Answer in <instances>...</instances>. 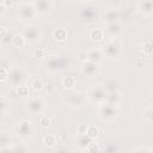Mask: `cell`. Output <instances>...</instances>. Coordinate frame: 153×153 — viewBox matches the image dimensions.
<instances>
[{
    "label": "cell",
    "mask_w": 153,
    "mask_h": 153,
    "mask_svg": "<svg viewBox=\"0 0 153 153\" xmlns=\"http://www.w3.org/2000/svg\"><path fill=\"white\" fill-rule=\"evenodd\" d=\"M104 57L109 59V60H117L123 51V45H122V41L118 38H110L105 44H103L100 47Z\"/></svg>",
    "instance_id": "obj_1"
},
{
    "label": "cell",
    "mask_w": 153,
    "mask_h": 153,
    "mask_svg": "<svg viewBox=\"0 0 153 153\" xmlns=\"http://www.w3.org/2000/svg\"><path fill=\"white\" fill-rule=\"evenodd\" d=\"M99 118L105 122H114L120 115V108L117 105H110L108 103H103L98 109Z\"/></svg>",
    "instance_id": "obj_2"
},
{
    "label": "cell",
    "mask_w": 153,
    "mask_h": 153,
    "mask_svg": "<svg viewBox=\"0 0 153 153\" xmlns=\"http://www.w3.org/2000/svg\"><path fill=\"white\" fill-rule=\"evenodd\" d=\"M66 66H67V61L62 57L56 56V55L49 56L44 62L45 71L51 73V74H55V73H59V72L63 71L66 68Z\"/></svg>",
    "instance_id": "obj_3"
},
{
    "label": "cell",
    "mask_w": 153,
    "mask_h": 153,
    "mask_svg": "<svg viewBox=\"0 0 153 153\" xmlns=\"http://www.w3.org/2000/svg\"><path fill=\"white\" fill-rule=\"evenodd\" d=\"M87 102V94L81 91H72L66 97V103L73 109H81Z\"/></svg>",
    "instance_id": "obj_4"
},
{
    "label": "cell",
    "mask_w": 153,
    "mask_h": 153,
    "mask_svg": "<svg viewBox=\"0 0 153 153\" xmlns=\"http://www.w3.org/2000/svg\"><path fill=\"white\" fill-rule=\"evenodd\" d=\"M94 4V2H93ZM93 4L90 5H84V7L80 10L79 16L80 18L86 22V23H94L98 20V12L96 10V7L93 6Z\"/></svg>",
    "instance_id": "obj_5"
},
{
    "label": "cell",
    "mask_w": 153,
    "mask_h": 153,
    "mask_svg": "<svg viewBox=\"0 0 153 153\" xmlns=\"http://www.w3.org/2000/svg\"><path fill=\"white\" fill-rule=\"evenodd\" d=\"M26 108H27L29 112L32 114V115H42V112L45 109L44 99L39 96H36L26 103Z\"/></svg>",
    "instance_id": "obj_6"
},
{
    "label": "cell",
    "mask_w": 153,
    "mask_h": 153,
    "mask_svg": "<svg viewBox=\"0 0 153 153\" xmlns=\"http://www.w3.org/2000/svg\"><path fill=\"white\" fill-rule=\"evenodd\" d=\"M106 93H108V92H106V90L104 88V86L97 85V86H93V87L90 90L87 97H88L93 103H97L98 105H100V104L105 103Z\"/></svg>",
    "instance_id": "obj_7"
},
{
    "label": "cell",
    "mask_w": 153,
    "mask_h": 153,
    "mask_svg": "<svg viewBox=\"0 0 153 153\" xmlns=\"http://www.w3.org/2000/svg\"><path fill=\"white\" fill-rule=\"evenodd\" d=\"M36 14V11L31 2H22L18 7V18L22 22H27L32 19Z\"/></svg>",
    "instance_id": "obj_8"
},
{
    "label": "cell",
    "mask_w": 153,
    "mask_h": 153,
    "mask_svg": "<svg viewBox=\"0 0 153 153\" xmlns=\"http://www.w3.org/2000/svg\"><path fill=\"white\" fill-rule=\"evenodd\" d=\"M25 76H26V73L24 72L23 68L18 67V66H13V67H11L8 69V79L16 86L17 85H20L24 81Z\"/></svg>",
    "instance_id": "obj_9"
},
{
    "label": "cell",
    "mask_w": 153,
    "mask_h": 153,
    "mask_svg": "<svg viewBox=\"0 0 153 153\" xmlns=\"http://www.w3.org/2000/svg\"><path fill=\"white\" fill-rule=\"evenodd\" d=\"M14 133L18 135V136H22V137H27L31 133H32V122L30 120H22L19 121L16 127H14Z\"/></svg>",
    "instance_id": "obj_10"
},
{
    "label": "cell",
    "mask_w": 153,
    "mask_h": 153,
    "mask_svg": "<svg viewBox=\"0 0 153 153\" xmlns=\"http://www.w3.org/2000/svg\"><path fill=\"white\" fill-rule=\"evenodd\" d=\"M31 4L33 6L36 13H38L41 16L48 14L53 10V6H54L53 1H50V0H35Z\"/></svg>",
    "instance_id": "obj_11"
},
{
    "label": "cell",
    "mask_w": 153,
    "mask_h": 153,
    "mask_svg": "<svg viewBox=\"0 0 153 153\" xmlns=\"http://www.w3.org/2000/svg\"><path fill=\"white\" fill-rule=\"evenodd\" d=\"M23 35L25 36L26 41H29L31 43H36L41 38V30L36 25H27L26 29L24 30V33Z\"/></svg>",
    "instance_id": "obj_12"
},
{
    "label": "cell",
    "mask_w": 153,
    "mask_h": 153,
    "mask_svg": "<svg viewBox=\"0 0 153 153\" xmlns=\"http://www.w3.org/2000/svg\"><path fill=\"white\" fill-rule=\"evenodd\" d=\"M81 72L88 78H94L99 74V66L91 61H85L81 63Z\"/></svg>",
    "instance_id": "obj_13"
},
{
    "label": "cell",
    "mask_w": 153,
    "mask_h": 153,
    "mask_svg": "<svg viewBox=\"0 0 153 153\" xmlns=\"http://www.w3.org/2000/svg\"><path fill=\"white\" fill-rule=\"evenodd\" d=\"M136 11L140 12L145 17H149L153 14V1L152 0H141L135 5Z\"/></svg>",
    "instance_id": "obj_14"
},
{
    "label": "cell",
    "mask_w": 153,
    "mask_h": 153,
    "mask_svg": "<svg viewBox=\"0 0 153 153\" xmlns=\"http://www.w3.org/2000/svg\"><path fill=\"white\" fill-rule=\"evenodd\" d=\"M118 19H120V11L117 8H115V7H109L103 13V22H104V24L117 23Z\"/></svg>",
    "instance_id": "obj_15"
},
{
    "label": "cell",
    "mask_w": 153,
    "mask_h": 153,
    "mask_svg": "<svg viewBox=\"0 0 153 153\" xmlns=\"http://www.w3.org/2000/svg\"><path fill=\"white\" fill-rule=\"evenodd\" d=\"M86 51H87V61H91V62H94L98 65L104 59V55H103L100 47H94V48H91Z\"/></svg>",
    "instance_id": "obj_16"
},
{
    "label": "cell",
    "mask_w": 153,
    "mask_h": 153,
    "mask_svg": "<svg viewBox=\"0 0 153 153\" xmlns=\"http://www.w3.org/2000/svg\"><path fill=\"white\" fill-rule=\"evenodd\" d=\"M103 31H104V33H106L111 38H117V36L122 32V26L118 22L117 23H110V24H105V27Z\"/></svg>",
    "instance_id": "obj_17"
},
{
    "label": "cell",
    "mask_w": 153,
    "mask_h": 153,
    "mask_svg": "<svg viewBox=\"0 0 153 153\" xmlns=\"http://www.w3.org/2000/svg\"><path fill=\"white\" fill-rule=\"evenodd\" d=\"M53 37L57 42H65L68 38V30L63 26H57L53 30Z\"/></svg>",
    "instance_id": "obj_18"
},
{
    "label": "cell",
    "mask_w": 153,
    "mask_h": 153,
    "mask_svg": "<svg viewBox=\"0 0 153 153\" xmlns=\"http://www.w3.org/2000/svg\"><path fill=\"white\" fill-rule=\"evenodd\" d=\"M122 100V93L120 91H111L106 93V98H105V103L110 104V105H117L121 103Z\"/></svg>",
    "instance_id": "obj_19"
},
{
    "label": "cell",
    "mask_w": 153,
    "mask_h": 153,
    "mask_svg": "<svg viewBox=\"0 0 153 153\" xmlns=\"http://www.w3.org/2000/svg\"><path fill=\"white\" fill-rule=\"evenodd\" d=\"M104 37H105V33L100 27H94L88 33V38L94 43H100L104 39Z\"/></svg>",
    "instance_id": "obj_20"
},
{
    "label": "cell",
    "mask_w": 153,
    "mask_h": 153,
    "mask_svg": "<svg viewBox=\"0 0 153 153\" xmlns=\"http://www.w3.org/2000/svg\"><path fill=\"white\" fill-rule=\"evenodd\" d=\"M25 43H26V38H25V36L22 32H17V33L13 35L12 41H11V44L13 47H16V48H23L25 45Z\"/></svg>",
    "instance_id": "obj_21"
},
{
    "label": "cell",
    "mask_w": 153,
    "mask_h": 153,
    "mask_svg": "<svg viewBox=\"0 0 153 153\" xmlns=\"http://www.w3.org/2000/svg\"><path fill=\"white\" fill-rule=\"evenodd\" d=\"M76 85V79L74 75H66L62 78V86L67 91H72Z\"/></svg>",
    "instance_id": "obj_22"
},
{
    "label": "cell",
    "mask_w": 153,
    "mask_h": 153,
    "mask_svg": "<svg viewBox=\"0 0 153 153\" xmlns=\"http://www.w3.org/2000/svg\"><path fill=\"white\" fill-rule=\"evenodd\" d=\"M75 141H76V146H78L81 151H85V149L87 148V146H88L93 140L90 139V137L86 136V135H76Z\"/></svg>",
    "instance_id": "obj_23"
},
{
    "label": "cell",
    "mask_w": 153,
    "mask_h": 153,
    "mask_svg": "<svg viewBox=\"0 0 153 153\" xmlns=\"http://www.w3.org/2000/svg\"><path fill=\"white\" fill-rule=\"evenodd\" d=\"M57 143V136L54 134H45L43 137V145L48 148H53L55 147Z\"/></svg>",
    "instance_id": "obj_24"
},
{
    "label": "cell",
    "mask_w": 153,
    "mask_h": 153,
    "mask_svg": "<svg viewBox=\"0 0 153 153\" xmlns=\"http://www.w3.org/2000/svg\"><path fill=\"white\" fill-rule=\"evenodd\" d=\"M117 86H120V82L117 79L112 78V79H108L104 84V88L106 90V92H111V91H118Z\"/></svg>",
    "instance_id": "obj_25"
},
{
    "label": "cell",
    "mask_w": 153,
    "mask_h": 153,
    "mask_svg": "<svg viewBox=\"0 0 153 153\" xmlns=\"http://www.w3.org/2000/svg\"><path fill=\"white\" fill-rule=\"evenodd\" d=\"M141 51L143 53L145 56H152V54H153V43L149 39L145 41L141 44Z\"/></svg>",
    "instance_id": "obj_26"
},
{
    "label": "cell",
    "mask_w": 153,
    "mask_h": 153,
    "mask_svg": "<svg viewBox=\"0 0 153 153\" xmlns=\"http://www.w3.org/2000/svg\"><path fill=\"white\" fill-rule=\"evenodd\" d=\"M16 93L20 97H27L30 96V87L26 84H20L16 86Z\"/></svg>",
    "instance_id": "obj_27"
},
{
    "label": "cell",
    "mask_w": 153,
    "mask_h": 153,
    "mask_svg": "<svg viewBox=\"0 0 153 153\" xmlns=\"http://www.w3.org/2000/svg\"><path fill=\"white\" fill-rule=\"evenodd\" d=\"M142 115H143V121L146 123H148V124H152V122H153V109H152L151 105L149 106H146L143 109Z\"/></svg>",
    "instance_id": "obj_28"
},
{
    "label": "cell",
    "mask_w": 153,
    "mask_h": 153,
    "mask_svg": "<svg viewBox=\"0 0 153 153\" xmlns=\"http://www.w3.org/2000/svg\"><path fill=\"white\" fill-rule=\"evenodd\" d=\"M30 86H31V88H32L33 91L39 92V91H42V90L44 88V81H43L41 78H35V79L31 81Z\"/></svg>",
    "instance_id": "obj_29"
},
{
    "label": "cell",
    "mask_w": 153,
    "mask_h": 153,
    "mask_svg": "<svg viewBox=\"0 0 153 153\" xmlns=\"http://www.w3.org/2000/svg\"><path fill=\"white\" fill-rule=\"evenodd\" d=\"M10 143H11V136L5 131L0 133V148L8 147Z\"/></svg>",
    "instance_id": "obj_30"
},
{
    "label": "cell",
    "mask_w": 153,
    "mask_h": 153,
    "mask_svg": "<svg viewBox=\"0 0 153 153\" xmlns=\"http://www.w3.org/2000/svg\"><path fill=\"white\" fill-rule=\"evenodd\" d=\"M86 153H102V149H100V146L98 142H96L94 140L87 146V148L85 149Z\"/></svg>",
    "instance_id": "obj_31"
},
{
    "label": "cell",
    "mask_w": 153,
    "mask_h": 153,
    "mask_svg": "<svg viewBox=\"0 0 153 153\" xmlns=\"http://www.w3.org/2000/svg\"><path fill=\"white\" fill-rule=\"evenodd\" d=\"M99 134V129L96 126H87V130H86V136H88L90 139L94 140Z\"/></svg>",
    "instance_id": "obj_32"
},
{
    "label": "cell",
    "mask_w": 153,
    "mask_h": 153,
    "mask_svg": "<svg viewBox=\"0 0 153 153\" xmlns=\"http://www.w3.org/2000/svg\"><path fill=\"white\" fill-rule=\"evenodd\" d=\"M38 123H39V126H41L42 128H48V127L51 124V118H50L49 116H47V115H41Z\"/></svg>",
    "instance_id": "obj_33"
},
{
    "label": "cell",
    "mask_w": 153,
    "mask_h": 153,
    "mask_svg": "<svg viewBox=\"0 0 153 153\" xmlns=\"http://www.w3.org/2000/svg\"><path fill=\"white\" fill-rule=\"evenodd\" d=\"M103 153H120V148L116 143H109L104 147Z\"/></svg>",
    "instance_id": "obj_34"
},
{
    "label": "cell",
    "mask_w": 153,
    "mask_h": 153,
    "mask_svg": "<svg viewBox=\"0 0 153 153\" xmlns=\"http://www.w3.org/2000/svg\"><path fill=\"white\" fill-rule=\"evenodd\" d=\"M13 152L14 153H29V149H27V147L25 145L19 143V145H16L13 147Z\"/></svg>",
    "instance_id": "obj_35"
},
{
    "label": "cell",
    "mask_w": 153,
    "mask_h": 153,
    "mask_svg": "<svg viewBox=\"0 0 153 153\" xmlns=\"http://www.w3.org/2000/svg\"><path fill=\"white\" fill-rule=\"evenodd\" d=\"M33 55H35V57H37V59H43V57L47 56V51H45L43 48H36V49L33 50Z\"/></svg>",
    "instance_id": "obj_36"
},
{
    "label": "cell",
    "mask_w": 153,
    "mask_h": 153,
    "mask_svg": "<svg viewBox=\"0 0 153 153\" xmlns=\"http://www.w3.org/2000/svg\"><path fill=\"white\" fill-rule=\"evenodd\" d=\"M8 80V68L0 67V81H6Z\"/></svg>",
    "instance_id": "obj_37"
},
{
    "label": "cell",
    "mask_w": 153,
    "mask_h": 153,
    "mask_svg": "<svg viewBox=\"0 0 153 153\" xmlns=\"http://www.w3.org/2000/svg\"><path fill=\"white\" fill-rule=\"evenodd\" d=\"M131 153H153L152 149L147 146H143V147H136L131 151Z\"/></svg>",
    "instance_id": "obj_38"
},
{
    "label": "cell",
    "mask_w": 153,
    "mask_h": 153,
    "mask_svg": "<svg viewBox=\"0 0 153 153\" xmlns=\"http://www.w3.org/2000/svg\"><path fill=\"white\" fill-rule=\"evenodd\" d=\"M87 126L86 124H79L76 127V135H86Z\"/></svg>",
    "instance_id": "obj_39"
},
{
    "label": "cell",
    "mask_w": 153,
    "mask_h": 153,
    "mask_svg": "<svg viewBox=\"0 0 153 153\" xmlns=\"http://www.w3.org/2000/svg\"><path fill=\"white\" fill-rule=\"evenodd\" d=\"M78 57H79L82 62L87 61V51H86V50H80V51L78 53Z\"/></svg>",
    "instance_id": "obj_40"
},
{
    "label": "cell",
    "mask_w": 153,
    "mask_h": 153,
    "mask_svg": "<svg viewBox=\"0 0 153 153\" xmlns=\"http://www.w3.org/2000/svg\"><path fill=\"white\" fill-rule=\"evenodd\" d=\"M44 87H45V92H47L48 94H50V93H53L54 90H55V84L50 82V84H48V85H44Z\"/></svg>",
    "instance_id": "obj_41"
},
{
    "label": "cell",
    "mask_w": 153,
    "mask_h": 153,
    "mask_svg": "<svg viewBox=\"0 0 153 153\" xmlns=\"http://www.w3.org/2000/svg\"><path fill=\"white\" fill-rule=\"evenodd\" d=\"M7 33H8V29L7 27H4V26H0V39L1 41L6 37Z\"/></svg>",
    "instance_id": "obj_42"
},
{
    "label": "cell",
    "mask_w": 153,
    "mask_h": 153,
    "mask_svg": "<svg viewBox=\"0 0 153 153\" xmlns=\"http://www.w3.org/2000/svg\"><path fill=\"white\" fill-rule=\"evenodd\" d=\"M2 4L5 5V7H6V8H8V7H13V6L16 5V2H14V1H12V0H4V1H2Z\"/></svg>",
    "instance_id": "obj_43"
},
{
    "label": "cell",
    "mask_w": 153,
    "mask_h": 153,
    "mask_svg": "<svg viewBox=\"0 0 153 153\" xmlns=\"http://www.w3.org/2000/svg\"><path fill=\"white\" fill-rule=\"evenodd\" d=\"M0 153H14V152H13V148H11L8 146V147H5V148H0Z\"/></svg>",
    "instance_id": "obj_44"
},
{
    "label": "cell",
    "mask_w": 153,
    "mask_h": 153,
    "mask_svg": "<svg viewBox=\"0 0 153 153\" xmlns=\"http://www.w3.org/2000/svg\"><path fill=\"white\" fill-rule=\"evenodd\" d=\"M6 11H7V8L5 7V5L2 4V1H0V16H4L6 13Z\"/></svg>",
    "instance_id": "obj_45"
},
{
    "label": "cell",
    "mask_w": 153,
    "mask_h": 153,
    "mask_svg": "<svg viewBox=\"0 0 153 153\" xmlns=\"http://www.w3.org/2000/svg\"><path fill=\"white\" fill-rule=\"evenodd\" d=\"M12 37H13V35L8 32V33L6 35V37L2 39V42H5V43H8V42H11V41H12Z\"/></svg>",
    "instance_id": "obj_46"
},
{
    "label": "cell",
    "mask_w": 153,
    "mask_h": 153,
    "mask_svg": "<svg viewBox=\"0 0 153 153\" xmlns=\"http://www.w3.org/2000/svg\"><path fill=\"white\" fill-rule=\"evenodd\" d=\"M55 153H68V151L65 149V148H60V149H57V152H55Z\"/></svg>",
    "instance_id": "obj_47"
}]
</instances>
